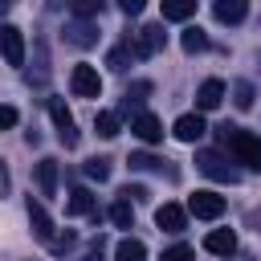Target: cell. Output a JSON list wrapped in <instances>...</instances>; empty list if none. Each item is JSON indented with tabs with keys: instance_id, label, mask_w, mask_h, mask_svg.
<instances>
[{
	"instance_id": "cell-1",
	"label": "cell",
	"mask_w": 261,
	"mask_h": 261,
	"mask_svg": "<svg viewBox=\"0 0 261 261\" xmlns=\"http://www.w3.org/2000/svg\"><path fill=\"white\" fill-rule=\"evenodd\" d=\"M216 135H220L224 155H232L237 163L261 171V139H257L253 130H241V126H216Z\"/></svg>"
},
{
	"instance_id": "cell-2",
	"label": "cell",
	"mask_w": 261,
	"mask_h": 261,
	"mask_svg": "<svg viewBox=\"0 0 261 261\" xmlns=\"http://www.w3.org/2000/svg\"><path fill=\"white\" fill-rule=\"evenodd\" d=\"M196 167H200L208 179H216V184H237V179H241V171L228 163L224 151H196Z\"/></svg>"
},
{
	"instance_id": "cell-3",
	"label": "cell",
	"mask_w": 261,
	"mask_h": 261,
	"mask_svg": "<svg viewBox=\"0 0 261 261\" xmlns=\"http://www.w3.org/2000/svg\"><path fill=\"white\" fill-rule=\"evenodd\" d=\"M49 118H53V126H57L61 147H77V126H73V114H69L65 98H49Z\"/></svg>"
},
{
	"instance_id": "cell-4",
	"label": "cell",
	"mask_w": 261,
	"mask_h": 261,
	"mask_svg": "<svg viewBox=\"0 0 261 261\" xmlns=\"http://www.w3.org/2000/svg\"><path fill=\"white\" fill-rule=\"evenodd\" d=\"M69 90H73L77 98H98V94H102V73H98L94 65H73Z\"/></svg>"
},
{
	"instance_id": "cell-5",
	"label": "cell",
	"mask_w": 261,
	"mask_h": 261,
	"mask_svg": "<svg viewBox=\"0 0 261 261\" xmlns=\"http://www.w3.org/2000/svg\"><path fill=\"white\" fill-rule=\"evenodd\" d=\"M224 196H216V192H196V196H188V212L192 216H200V220H216V216H224Z\"/></svg>"
},
{
	"instance_id": "cell-6",
	"label": "cell",
	"mask_w": 261,
	"mask_h": 261,
	"mask_svg": "<svg viewBox=\"0 0 261 261\" xmlns=\"http://www.w3.org/2000/svg\"><path fill=\"white\" fill-rule=\"evenodd\" d=\"M0 57L8 65H24V33L16 24H0Z\"/></svg>"
},
{
	"instance_id": "cell-7",
	"label": "cell",
	"mask_w": 261,
	"mask_h": 261,
	"mask_svg": "<svg viewBox=\"0 0 261 261\" xmlns=\"http://www.w3.org/2000/svg\"><path fill=\"white\" fill-rule=\"evenodd\" d=\"M65 45H73V49H94V45H98V24H90L86 16L69 20V24H65Z\"/></svg>"
},
{
	"instance_id": "cell-8",
	"label": "cell",
	"mask_w": 261,
	"mask_h": 261,
	"mask_svg": "<svg viewBox=\"0 0 261 261\" xmlns=\"http://www.w3.org/2000/svg\"><path fill=\"white\" fill-rule=\"evenodd\" d=\"M130 41H135L139 61H143V57H155V53L163 49V24H143L139 33H130Z\"/></svg>"
},
{
	"instance_id": "cell-9",
	"label": "cell",
	"mask_w": 261,
	"mask_h": 261,
	"mask_svg": "<svg viewBox=\"0 0 261 261\" xmlns=\"http://www.w3.org/2000/svg\"><path fill=\"white\" fill-rule=\"evenodd\" d=\"M29 224H33V237H37V241H45V245L53 241V220H49L45 204L33 200V196H29Z\"/></svg>"
},
{
	"instance_id": "cell-10",
	"label": "cell",
	"mask_w": 261,
	"mask_h": 261,
	"mask_svg": "<svg viewBox=\"0 0 261 261\" xmlns=\"http://www.w3.org/2000/svg\"><path fill=\"white\" fill-rule=\"evenodd\" d=\"M130 130H135L143 143H159V139H163V122H159L155 114H147V110H139V114L130 118Z\"/></svg>"
},
{
	"instance_id": "cell-11",
	"label": "cell",
	"mask_w": 261,
	"mask_h": 261,
	"mask_svg": "<svg viewBox=\"0 0 261 261\" xmlns=\"http://www.w3.org/2000/svg\"><path fill=\"white\" fill-rule=\"evenodd\" d=\"M130 171H155V175L175 179V167H167V159H159V155H151V151H135V155H130Z\"/></svg>"
},
{
	"instance_id": "cell-12",
	"label": "cell",
	"mask_w": 261,
	"mask_h": 261,
	"mask_svg": "<svg viewBox=\"0 0 261 261\" xmlns=\"http://www.w3.org/2000/svg\"><path fill=\"white\" fill-rule=\"evenodd\" d=\"M249 12V0H212V16L220 24H241Z\"/></svg>"
},
{
	"instance_id": "cell-13",
	"label": "cell",
	"mask_w": 261,
	"mask_h": 261,
	"mask_svg": "<svg viewBox=\"0 0 261 261\" xmlns=\"http://www.w3.org/2000/svg\"><path fill=\"white\" fill-rule=\"evenodd\" d=\"M204 130H208V126H204V118H200V114H179V118H175V126H171V135H175L179 143H196Z\"/></svg>"
},
{
	"instance_id": "cell-14",
	"label": "cell",
	"mask_w": 261,
	"mask_h": 261,
	"mask_svg": "<svg viewBox=\"0 0 261 261\" xmlns=\"http://www.w3.org/2000/svg\"><path fill=\"white\" fill-rule=\"evenodd\" d=\"M204 249L216 253V257H232V253H237V237H232V228H212V232L204 237Z\"/></svg>"
},
{
	"instance_id": "cell-15",
	"label": "cell",
	"mask_w": 261,
	"mask_h": 261,
	"mask_svg": "<svg viewBox=\"0 0 261 261\" xmlns=\"http://www.w3.org/2000/svg\"><path fill=\"white\" fill-rule=\"evenodd\" d=\"M224 102V82H216V77H208L200 90H196V110H216Z\"/></svg>"
},
{
	"instance_id": "cell-16",
	"label": "cell",
	"mask_w": 261,
	"mask_h": 261,
	"mask_svg": "<svg viewBox=\"0 0 261 261\" xmlns=\"http://www.w3.org/2000/svg\"><path fill=\"white\" fill-rule=\"evenodd\" d=\"M155 224H159L163 232H184V224H188V212H184L179 204H163V208L155 212Z\"/></svg>"
},
{
	"instance_id": "cell-17",
	"label": "cell",
	"mask_w": 261,
	"mask_h": 261,
	"mask_svg": "<svg viewBox=\"0 0 261 261\" xmlns=\"http://www.w3.org/2000/svg\"><path fill=\"white\" fill-rule=\"evenodd\" d=\"M65 212H69V216H98V204H94V196H90L86 188H73Z\"/></svg>"
},
{
	"instance_id": "cell-18",
	"label": "cell",
	"mask_w": 261,
	"mask_h": 261,
	"mask_svg": "<svg viewBox=\"0 0 261 261\" xmlns=\"http://www.w3.org/2000/svg\"><path fill=\"white\" fill-rule=\"evenodd\" d=\"M130 61H139V53H135V41L126 37L122 45H114V49H110V57H106V65H110L114 73H122V69L130 65Z\"/></svg>"
},
{
	"instance_id": "cell-19",
	"label": "cell",
	"mask_w": 261,
	"mask_h": 261,
	"mask_svg": "<svg viewBox=\"0 0 261 261\" xmlns=\"http://www.w3.org/2000/svg\"><path fill=\"white\" fill-rule=\"evenodd\" d=\"M37 188H41V196H57V159L37 163Z\"/></svg>"
},
{
	"instance_id": "cell-20",
	"label": "cell",
	"mask_w": 261,
	"mask_h": 261,
	"mask_svg": "<svg viewBox=\"0 0 261 261\" xmlns=\"http://www.w3.org/2000/svg\"><path fill=\"white\" fill-rule=\"evenodd\" d=\"M147 94H151V82H135V86H126V94H122V114H130V118H135Z\"/></svg>"
},
{
	"instance_id": "cell-21",
	"label": "cell",
	"mask_w": 261,
	"mask_h": 261,
	"mask_svg": "<svg viewBox=\"0 0 261 261\" xmlns=\"http://www.w3.org/2000/svg\"><path fill=\"white\" fill-rule=\"evenodd\" d=\"M114 261H147V245H143V241H135V237L118 241V249H114Z\"/></svg>"
},
{
	"instance_id": "cell-22",
	"label": "cell",
	"mask_w": 261,
	"mask_h": 261,
	"mask_svg": "<svg viewBox=\"0 0 261 261\" xmlns=\"http://www.w3.org/2000/svg\"><path fill=\"white\" fill-rule=\"evenodd\" d=\"M179 45H184V53H204V49H208V33L196 29V24H188L184 37H179Z\"/></svg>"
},
{
	"instance_id": "cell-23",
	"label": "cell",
	"mask_w": 261,
	"mask_h": 261,
	"mask_svg": "<svg viewBox=\"0 0 261 261\" xmlns=\"http://www.w3.org/2000/svg\"><path fill=\"white\" fill-rule=\"evenodd\" d=\"M110 220H114L118 228H130V224H135V208H130L126 196H118V200L110 204Z\"/></svg>"
},
{
	"instance_id": "cell-24",
	"label": "cell",
	"mask_w": 261,
	"mask_h": 261,
	"mask_svg": "<svg viewBox=\"0 0 261 261\" xmlns=\"http://www.w3.org/2000/svg\"><path fill=\"white\" fill-rule=\"evenodd\" d=\"M196 12V0H163V20H188Z\"/></svg>"
},
{
	"instance_id": "cell-25",
	"label": "cell",
	"mask_w": 261,
	"mask_h": 261,
	"mask_svg": "<svg viewBox=\"0 0 261 261\" xmlns=\"http://www.w3.org/2000/svg\"><path fill=\"white\" fill-rule=\"evenodd\" d=\"M65 4H69L73 16H86V20L102 16V8H106V0H65Z\"/></svg>"
},
{
	"instance_id": "cell-26",
	"label": "cell",
	"mask_w": 261,
	"mask_h": 261,
	"mask_svg": "<svg viewBox=\"0 0 261 261\" xmlns=\"http://www.w3.org/2000/svg\"><path fill=\"white\" fill-rule=\"evenodd\" d=\"M94 126H98V135H102V139H114V135H118V114L98 110V114H94Z\"/></svg>"
},
{
	"instance_id": "cell-27",
	"label": "cell",
	"mask_w": 261,
	"mask_h": 261,
	"mask_svg": "<svg viewBox=\"0 0 261 261\" xmlns=\"http://www.w3.org/2000/svg\"><path fill=\"white\" fill-rule=\"evenodd\" d=\"M82 171H86L90 179H98V184H102V179H110V159H102V155H98V159H86V167H82Z\"/></svg>"
},
{
	"instance_id": "cell-28",
	"label": "cell",
	"mask_w": 261,
	"mask_h": 261,
	"mask_svg": "<svg viewBox=\"0 0 261 261\" xmlns=\"http://www.w3.org/2000/svg\"><path fill=\"white\" fill-rule=\"evenodd\" d=\"M196 257V249L192 245H171V249H163V257L159 261H192Z\"/></svg>"
},
{
	"instance_id": "cell-29",
	"label": "cell",
	"mask_w": 261,
	"mask_h": 261,
	"mask_svg": "<svg viewBox=\"0 0 261 261\" xmlns=\"http://www.w3.org/2000/svg\"><path fill=\"white\" fill-rule=\"evenodd\" d=\"M232 94H237L232 102H237L241 110H249V106H253V86H249V82H237V86H232Z\"/></svg>"
},
{
	"instance_id": "cell-30",
	"label": "cell",
	"mask_w": 261,
	"mask_h": 261,
	"mask_svg": "<svg viewBox=\"0 0 261 261\" xmlns=\"http://www.w3.org/2000/svg\"><path fill=\"white\" fill-rule=\"evenodd\" d=\"M73 245H77V237H73V232H53V241H49V249H53V253H65V249H73Z\"/></svg>"
},
{
	"instance_id": "cell-31",
	"label": "cell",
	"mask_w": 261,
	"mask_h": 261,
	"mask_svg": "<svg viewBox=\"0 0 261 261\" xmlns=\"http://www.w3.org/2000/svg\"><path fill=\"white\" fill-rule=\"evenodd\" d=\"M20 122V114H16V106H0V130H12Z\"/></svg>"
},
{
	"instance_id": "cell-32",
	"label": "cell",
	"mask_w": 261,
	"mask_h": 261,
	"mask_svg": "<svg viewBox=\"0 0 261 261\" xmlns=\"http://www.w3.org/2000/svg\"><path fill=\"white\" fill-rule=\"evenodd\" d=\"M77 261H106V257H102V237H98V241H94V245H90V249H86Z\"/></svg>"
},
{
	"instance_id": "cell-33",
	"label": "cell",
	"mask_w": 261,
	"mask_h": 261,
	"mask_svg": "<svg viewBox=\"0 0 261 261\" xmlns=\"http://www.w3.org/2000/svg\"><path fill=\"white\" fill-rule=\"evenodd\" d=\"M114 4H118V8H122V12H126V16H139V12H143V4H147V0H114Z\"/></svg>"
},
{
	"instance_id": "cell-34",
	"label": "cell",
	"mask_w": 261,
	"mask_h": 261,
	"mask_svg": "<svg viewBox=\"0 0 261 261\" xmlns=\"http://www.w3.org/2000/svg\"><path fill=\"white\" fill-rule=\"evenodd\" d=\"M118 196H126V200H147V188H139V184L130 188V184H126V188H122Z\"/></svg>"
},
{
	"instance_id": "cell-35",
	"label": "cell",
	"mask_w": 261,
	"mask_h": 261,
	"mask_svg": "<svg viewBox=\"0 0 261 261\" xmlns=\"http://www.w3.org/2000/svg\"><path fill=\"white\" fill-rule=\"evenodd\" d=\"M4 192H8V171L0 167V196H4Z\"/></svg>"
},
{
	"instance_id": "cell-36",
	"label": "cell",
	"mask_w": 261,
	"mask_h": 261,
	"mask_svg": "<svg viewBox=\"0 0 261 261\" xmlns=\"http://www.w3.org/2000/svg\"><path fill=\"white\" fill-rule=\"evenodd\" d=\"M8 4H12V0H0V16H4V12H8Z\"/></svg>"
}]
</instances>
